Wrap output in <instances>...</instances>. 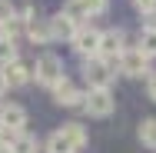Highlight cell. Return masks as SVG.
Listing matches in <instances>:
<instances>
[{
    "instance_id": "3",
    "label": "cell",
    "mask_w": 156,
    "mask_h": 153,
    "mask_svg": "<svg viewBox=\"0 0 156 153\" xmlns=\"http://www.w3.org/2000/svg\"><path fill=\"white\" fill-rule=\"evenodd\" d=\"M83 77H87V83H90V90H110L113 87V80H116V67H110L106 60H83Z\"/></svg>"
},
{
    "instance_id": "19",
    "label": "cell",
    "mask_w": 156,
    "mask_h": 153,
    "mask_svg": "<svg viewBox=\"0 0 156 153\" xmlns=\"http://www.w3.org/2000/svg\"><path fill=\"white\" fill-rule=\"evenodd\" d=\"M106 3H110V0H83V7L90 10V17H100V13L106 10Z\"/></svg>"
},
{
    "instance_id": "6",
    "label": "cell",
    "mask_w": 156,
    "mask_h": 153,
    "mask_svg": "<svg viewBox=\"0 0 156 153\" xmlns=\"http://www.w3.org/2000/svg\"><path fill=\"white\" fill-rule=\"evenodd\" d=\"M73 50L83 57V60H93L96 50H100V30H96L93 24H83V27H76V33H73Z\"/></svg>"
},
{
    "instance_id": "4",
    "label": "cell",
    "mask_w": 156,
    "mask_h": 153,
    "mask_svg": "<svg viewBox=\"0 0 156 153\" xmlns=\"http://www.w3.org/2000/svg\"><path fill=\"white\" fill-rule=\"evenodd\" d=\"M116 70H120L123 77H133V80H140V77H150V73H153L150 57H146V53H140L136 47H126V50H123V57L116 60Z\"/></svg>"
},
{
    "instance_id": "22",
    "label": "cell",
    "mask_w": 156,
    "mask_h": 153,
    "mask_svg": "<svg viewBox=\"0 0 156 153\" xmlns=\"http://www.w3.org/2000/svg\"><path fill=\"white\" fill-rule=\"evenodd\" d=\"M7 93V83H3V73H0V97Z\"/></svg>"
},
{
    "instance_id": "2",
    "label": "cell",
    "mask_w": 156,
    "mask_h": 153,
    "mask_svg": "<svg viewBox=\"0 0 156 153\" xmlns=\"http://www.w3.org/2000/svg\"><path fill=\"white\" fill-rule=\"evenodd\" d=\"M123 50H126V33L120 30V27L100 30V50H96L100 60H106L110 67H116V60L123 57Z\"/></svg>"
},
{
    "instance_id": "16",
    "label": "cell",
    "mask_w": 156,
    "mask_h": 153,
    "mask_svg": "<svg viewBox=\"0 0 156 153\" xmlns=\"http://www.w3.org/2000/svg\"><path fill=\"white\" fill-rule=\"evenodd\" d=\"M43 150H47V153H76V150H73V147H70V140L63 137L60 130L47 137V143H43Z\"/></svg>"
},
{
    "instance_id": "13",
    "label": "cell",
    "mask_w": 156,
    "mask_h": 153,
    "mask_svg": "<svg viewBox=\"0 0 156 153\" xmlns=\"http://www.w3.org/2000/svg\"><path fill=\"white\" fill-rule=\"evenodd\" d=\"M7 147H10V153H37L40 150V143H37V137L33 133H13V137H7Z\"/></svg>"
},
{
    "instance_id": "14",
    "label": "cell",
    "mask_w": 156,
    "mask_h": 153,
    "mask_svg": "<svg viewBox=\"0 0 156 153\" xmlns=\"http://www.w3.org/2000/svg\"><path fill=\"white\" fill-rule=\"evenodd\" d=\"M136 137H140V143H143L146 150H156V117H146V120L140 123Z\"/></svg>"
},
{
    "instance_id": "1",
    "label": "cell",
    "mask_w": 156,
    "mask_h": 153,
    "mask_svg": "<svg viewBox=\"0 0 156 153\" xmlns=\"http://www.w3.org/2000/svg\"><path fill=\"white\" fill-rule=\"evenodd\" d=\"M63 77H66V70H63V60L57 53H40V57H37V63H33V80H37L40 87L53 90Z\"/></svg>"
},
{
    "instance_id": "23",
    "label": "cell",
    "mask_w": 156,
    "mask_h": 153,
    "mask_svg": "<svg viewBox=\"0 0 156 153\" xmlns=\"http://www.w3.org/2000/svg\"><path fill=\"white\" fill-rule=\"evenodd\" d=\"M3 143H7V133H0V147H3Z\"/></svg>"
},
{
    "instance_id": "12",
    "label": "cell",
    "mask_w": 156,
    "mask_h": 153,
    "mask_svg": "<svg viewBox=\"0 0 156 153\" xmlns=\"http://www.w3.org/2000/svg\"><path fill=\"white\" fill-rule=\"evenodd\" d=\"M60 133L70 140V147H73V150H83V147L90 143V133H87V126H83V123H63Z\"/></svg>"
},
{
    "instance_id": "11",
    "label": "cell",
    "mask_w": 156,
    "mask_h": 153,
    "mask_svg": "<svg viewBox=\"0 0 156 153\" xmlns=\"http://www.w3.org/2000/svg\"><path fill=\"white\" fill-rule=\"evenodd\" d=\"M23 33H27V40H33L37 47H47V43H53L50 40V27H47V20H40V17H33L23 24Z\"/></svg>"
},
{
    "instance_id": "5",
    "label": "cell",
    "mask_w": 156,
    "mask_h": 153,
    "mask_svg": "<svg viewBox=\"0 0 156 153\" xmlns=\"http://www.w3.org/2000/svg\"><path fill=\"white\" fill-rule=\"evenodd\" d=\"M83 110L96 120H103V117H110L116 110V100H113L110 90H87L83 93Z\"/></svg>"
},
{
    "instance_id": "9",
    "label": "cell",
    "mask_w": 156,
    "mask_h": 153,
    "mask_svg": "<svg viewBox=\"0 0 156 153\" xmlns=\"http://www.w3.org/2000/svg\"><path fill=\"white\" fill-rule=\"evenodd\" d=\"M50 93H53V103H57V107H83V93L76 90L73 80H66V77H63Z\"/></svg>"
},
{
    "instance_id": "15",
    "label": "cell",
    "mask_w": 156,
    "mask_h": 153,
    "mask_svg": "<svg viewBox=\"0 0 156 153\" xmlns=\"http://www.w3.org/2000/svg\"><path fill=\"white\" fill-rule=\"evenodd\" d=\"M136 50L146 53L150 60L156 57V27H143V30H140V43H136Z\"/></svg>"
},
{
    "instance_id": "8",
    "label": "cell",
    "mask_w": 156,
    "mask_h": 153,
    "mask_svg": "<svg viewBox=\"0 0 156 153\" xmlns=\"http://www.w3.org/2000/svg\"><path fill=\"white\" fill-rule=\"evenodd\" d=\"M27 126V110L20 103H3L0 107V133L13 137V133H23Z\"/></svg>"
},
{
    "instance_id": "24",
    "label": "cell",
    "mask_w": 156,
    "mask_h": 153,
    "mask_svg": "<svg viewBox=\"0 0 156 153\" xmlns=\"http://www.w3.org/2000/svg\"><path fill=\"white\" fill-rule=\"evenodd\" d=\"M0 153H10V147H7V143H3V147H0Z\"/></svg>"
},
{
    "instance_id": "17",
    "label": "cell",
    "mask_w": 156,
    "mask_h": 153,
    "mask_svg": "<svg viewBox=\"0 0 156 153\" xmlns=\"http://www.w3.org/2000/svg\"><path fill=\"white\" fill-rule=\"evenodd\" d=\"M20 53H17V40H10V37H3L0 33V67H7L10 60H17Z\"/></svg>"
},
{
    "instance_id": "7",
    "label": "cell",
    "mask_w": 156,
    "mask_h": 153,
    "mask_svg": "<svg viewBox=\"0 0 156 153\" xmlns=\"http://www.w3.org/2000/svg\"><path fill=\"white\" fill-rule=\"evenodd\" d=\"M0 73H3V83H7V90H20V87H27L33 80V63L27 60H10L7 67H0Z\"/></svg>"
},
{
    "instance_id": "18",
    "label": "cell",
    "mask_w": 156,
    "mask_h": 153,
    "mask_svg": "<svg viewBox=\"0 0 156 153\" xmlns=\"http://www.w3.org/2000/svg\"><path fill=\"white\" fill-rule=\"evenodd\" d=\"M17 17V7H13V0H0V27L3 24H10Z\"/></svg>"
},
{
    "instance_id": "21",
    "label": "cell",
    "mask_w": 156,
    "mask_h": 153,
    "mask_svg": "<svg viewBox=\"0 0 156 153\" xmlns=\"http://www.w3.org/2000/svg\"><path fill=\"white\" fill-rule=\"evenodd\" d=\"M146 93H150V100L156 103V70L150 73V77H146Z\"/></svg>"
},
{
    "instance_id": "20",
    "label": "cell",
    "mask_w": 156,
    "mask_h": 153,
    "mask_svg": "<svg viewBox=\"0 0 156 153\" xmlns=\"http://www.w3.org/2000/svg\"><path fill=\"white\" fill-rule=\"evenodd\" d=\"M133 7H136L140 13H150V17L156 13V0H133Z\"/></svg>"
},
{
    "instance_id": "10",
    "label": "cell",
    "mask_w": 156,
    "mask_h": 153,
    "mask_svg": "<svg viewBox=\"0 0 156 153\" xmlns=\"http://www.w3.org/2000/svg\"><path fill=\"white\" fill-rule=\"evenodd\" d=\"M47 27H50V40H73V33H76V24L66 13H53L47 20Z\"/></svg>"
}]
</instances>
